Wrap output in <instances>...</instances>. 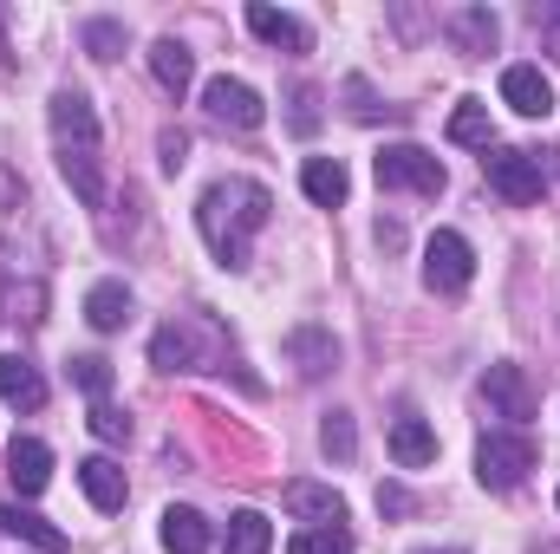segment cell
Masks as SVG:
<instances>
[{"label": "cell", "mask_w": 560, "mask_h": 554, "mask_svg": "<svg viewBox=\"0 0 560 554\" xmlns=\"http://www.w3.org/2000/svg\"><path fill=\"white\" fill-rule=\"evenodd\" d=\"M268 216H275V196L255 176H222L196 203V229H202V242H209V255L222 268H248V249L268 229Z\"/></svg>", "instance_id": "obj_1"}, {"label": "cell", "mask_w": 560, "mask_h": 554, "mask_svg": "<svg viewBox=\"0 0 560 554\" xmlns=\"http://www.w3.org/2000/svg\"><path fill=\"white\" fill-rule=\"evenodd\" d=\"M535 463H541V450H535V437H528V430H489V437L476 443V483H482V489H495V496L522 489Z\"/></svg>", "instance_id": "obj_2"}, {"label": "cell", "mask_w": 560, "mask_h": 554, "mask_svg": "<svg viewBox=\"0 0 560 554\" xmlns=\"http://www.w3.org/2000/svg\"><path fill=\"white\" fill-rule=\"evenodd\" d=\"M482 176H489V189H495L502 203H515V209L541 203V189H548L535 150H509V143H489V150H482Z\"/></svg>", "instance_id": "obj_3"}, {"label": "cell", "mask_w": 560, "mask_h": 554, "mask_svg": "<svg viewBox=\"0 0 560 554\" xmlns=\"http://www.w3.org/2000/svg\"><path fill=\"white\" fill-rule=\"evenodd\" d=\"M372 170H378L385 189H411V196H443V183H450L436 150H423V143H385L372 157Z\"/></svg>", "instance_id": "obj_4"}, {"label": "cell", "mask_w": 560, "mask_h": 554, "mask_svg": "<svg viewBox=\"0 0 560 554\" xmlns=\"http://www.w3.org/2000/svg\"><path fill=\"white\" fill-rule=\"evenodd\" d=\"M476 280V249L456 235V229H436L423 242V287L430 293H463Z\"/></svg>", "instance_id": "obj_5"}, {"label": "cell", "mask_w": 560, "mask_h": 554, "mask_svg": "<svg viewBox=\"0 0 560 554\" xmlns=\"http://www.w3.org/2000/svg\"><path fill=\"white\" fill-rule=\"evenodd\" d=\"M482 399H489V412L509 417L515 430L541 412V392H535V385H528V372H522V366H509V359H495V366L482 372Z\"/></svg>", "instance_id": "obj_6"}, {"label": "cell", "mask_w": 560, "mask_h": 554, "mask_svg": "<svg viewBox=\"0 0 560 554\" xmlns=\"http://www.w3.org/2000/svg\"><path fill=\"white\" fill-rule=\"evenodd\" d=\"M202 105H209V118L229 125V131H261V125H268L261 92L242 85V79H209V85H202Z\"/></svg>", "instance_id": "obj_7"}, {"label": "cell", "mask_w": 560, "mask_h": 554, "mask_svg": "<svg viewBox=\"0 0 560 554\" xmlns=\"http://www.w3.org/2000/svg\"><path fill=\"white\" fill-rule=\"evenodd\" d=\"M46 118H52V143H59V150H98V112H92L85 92H72V85L52 92Z\"/></svg>", "instance_id": "obj_8"}, {"label": "cell", "mask_w": 560, "mask_h": 554, "mask_svg": "<svg viewBox=\"0 0 560 554\" xmlns=\"http://www.w3.org/2000/svg\"><path fill=\"white\" fill-rule=\"evenodd\" d=\"M502 105L522 112V118H548L555 112V79L541 66H509L502 72Z\"/></svg>", "instance_id": "obj_9"}, {"label": "cell", "mask_w": 560, "mask_h": 554, "mask_svg": "<svg viewBox=\"0 0 560 554\" xmlns=\"http://www.w3.org/2000/svg\"><path fill=\"white\" fill-rule=\"evenodd\" d=\"M280 503H287V516H300L313 529H346V496L326 489V483H287Z\"/></svg>", "instance_id": "obj_10"}, {"label": "cell", "mask_w": 560, "mask_h": 554, "mask_svg": "<svg viewBox=\"0 0 560 554\" xmlns=\"http://www.w3.org/2000/svg\"><path fill=\"white\" fill-rule=\"evenodd\" d=\"M156 542H163L170 554H209V549H215V529H209V516H202V509L170 503V509H163V522H156Z\"/></svg>", "instance_id": "obj_11"}, {"label": "cell", "mask_w": 560, "mask_h": 554, "mask_svg": "<svg viewBox=\"0 0 560 554\" xmlns=\"http://www.w3.org/2000/svg\"><path fill=\"white\" fill-rule=\"evenodd\" d=\"M7 476H13L20 496H39V489L52 483V450H46L39 437H13V443H7Z\"/></svg>", "instance_id": "obj_12"}, {"label": "cell", "mask_w": 560, "mask_h": 554, "mask_svg": "<svg viewBox=\"0 0 560 554\" xmlns=\"http://www.w3.org/2000/svg\"><path fill=\"white\" fill-rule=\"evenodd\" d=\"M0 535H13V542H26V549H39V554H66V529L46 522L39 509H20V503L0 509Z\"/></svg>", "instance_id": "obj_13"}, {"label": "cell", "mask_w": 560, "mask_h": 554, "mask_svg": "<svg viewBox=\"0 0 560 554\" xmlns=\"http://www.w3.org/2000/svg\"><path fill=\"white\" fill-rule=\"evenodd\" d=\"M300 189H306V203L339 209V203L352 196V176H346V163H339V157H306V163H300Z\"/></svg>", "instance_id": "obj_14"}, {"label": "cell", "mask_w": 560, "mask_h": 554, "mask_svg": "<svg viewBox=\"0 0 560 554\" xmlns=\"http://www.w3.org/2000/svg\"><path fill=\"white\" fill-rule=\"evenodd\" d=\"M150 79H156L170 99H183V92L196 85V53H189L183 39H156V46H150Z\"/></svg>", "instance_id": "obj_15"}, {"label": "cell", "mask_w": 560, "mask_h": 554, "mask_svg": "<svg viewBox=\"0 0 560 554\" xmlns=\"http://www.w3.org/2000/svg\"><path fill=\"white\" fill-rule=\"evenodd\" d=\"M248 26H255L268 46H287V53H313V33H306V20L280 13V7H268V0H255V7H248Z\"/></svg>", "instance_id": "obj_16"}, {"label": "cell", "mask_w": 560, "mask_h": 554, "mask_svg": "<svg viewBox=\"0 0 560 554\" xmlns=\"http://www.w3.org/2000/svg\"><path fill=\"white\" fill-rule=\"evenodd\" d=\"M79 483H85L92 509H125V496H131V483H125V470L112 457H85L79 463Z\"/></svg>", "instance_id": "obj_17"}, {"label": "cell", "mask_w": 560, "mask_h": 554, "mask_svg": "<svg viewBox=\"0 0 560 554\" xmlns=\"http://www.w3.org/2000/svg\"><path fill=\"white\" fill-rule=\"evenodd\" d=\"M0 399L20 405V412H39V405H46V379H39L20 353H7V359H0Z\"/></svg>", "instance_id": "obj_18"}, {"label": "cell", "mask_w": 560, "mask_h": 554, "mask_svg": "<svg viewBox=\"0 0 560 554\" xmlns=\"http://www.w3.org/2000/svg\"><path fill=\"white\" fill-rule=\"evenodd\" d=\"M392 457H398V470L436 463V430H430L423 417H398V424H392Z\"/></svg>", "instance_id": "obj_19"}, {"label": "cell", "mask_w": 560, "mask_h": 554, "mask_svg": "<svg viewBox=\"0 0 560 554\" xmlns=\"http://www.w3.org/2000/svg\"><path fill=\"white\" fill-rule=\"evenodd\" d=\"M85 320H92L98 333H118V326L131 320V287H125V280H98V287L85 293Z\"/></svg>", "instance_id": "obj_20"}, {"label": "cell", "mask_w": 560, "mask_h": 554, "mask_svg": "<svg viewBox=\"0 0 560 554\" xmlns=\"http://www.w3.org/2000/svg\"><path fill=\"white\" fill-rule=\"evenodd\" d=\"M268 549H275V522L261 509H235L229 535H222V554H268Z\"/></svg>", "instance_id": "obj_21"}, {"label": "cell", "mask_w": 560, "mask_h": 554, "mask_svg": "<svg viewBox=\"0 0 560 554\" xmlns=\"http://www.w3.org/2000/svg\"><path fill=\"white\" fill-rule=\"evenodd\" d=\"M450 33H456V46H463V53H495L502 20H495L489 7H456V13H450Z\"/></svg>", "instance_id": "obj_22"}, {"label": "cell", "mask_w": 560, "mask_h": 554, "mask_svg": "<svg viewBox=\"0 0 560 554\" xmlns=\"http://www.w3.org/2000/svg\"><path fill=\"white\" fill-rule=\"evenodd\" d=\"M287 353L300 359V379H319V372L339 366V346H332V333H319V326H300V333L287 339Z\"/></svg>", "instance_id": "obj_23"}, {"label": "cell", "mask_w": 560, "mask_h": 554, "mask_svg": "<svg viewBox=\"0 0 560 554\" xmlns=\"http://www.w3.org/2000/svg\"><path fill=\"white\" fill-rule=\"evenodd\" d=\"M150 359H156V372H189V366H202V359H196V333L176 326V320L150 339Z\"/></svg>", "instance_id": "obj_24"}, {"label": "cell", "mask_w": 560, "mask_h": 554, "mask_svg": "<svg viewBox=\"0 0 560 554\" xmlns=\"http://www.w3.org/2000/svg\"><path fill=\"white\" fill-rule=\"evenodd\" d=\"M450 138H456V143H476V150H489V143H495L489 105H482V99H463V105L450 112Z\"/></svg>", "instance_id": "obj_25"}, {"label": "cell", "mask_w": 560, "mask_h": 554, "mask_svg": "<svg viewBox=\"0 0 560 554\" xmlns=\"http://www.w3.org/2000/svg\"><path fill=\"white\" fill-rule=\"evenodd\" d=\"M319 450H326L332 463H352V457H359V424H352V412H326V424H319Z\"/></svg>", "instance_id": "obj_26"}, {"label": "cell", "mask_w": 560, "mask_h": 554, "mask_svg": "<svg viewBox=\"0 0 560 554\" xmlns=\"http://www.w3.org/2000/svg\"><path fill=\"white\" fill-rule=\"evenodd\" d=\"M85 424H92V437H98V443H125V437H131V417L118 412L112 399H92V412H85Z\"/></svg>", "instance_id": "obj_27"}, {"label": "cell", "mask_w": 560, "mask_h": 554, "mask_svg": "<svg viewBox=\"0 0 560 554\" xmlns=\"http://www.w3.org/2000/svg\"><path fill=\"white\" fill-rule=\"evenodd\" d=\"M287 554H352V535L346 529H300Z\"/></svg>", "instance_id": "obj_28"}, {"label": "cell", "mask_w": 560, "mask_h": 554, "mask_svg": "<svg viewBox=\"0 0 560 554\" xmlns=\"http://www.w3.org/2000/svg\"><path fill=\"white\" fill-rule=\"evenodd\" d=\"M72 385H79V392H92V399H105V392H112V359L79 353V359H72Z\"/></svg>", "instance_id": "obj_29"}, {"label": "cell", "mask_w": 560, "mask_h": 554, "mask_svg": "<svg viewBox=\"0 0 560 554\" xmlns=\"http://www.w3.org/2000/svg\"><path fill=\"white\" fill-rule=\"evenodd\" d=\"M85 53L92 59H118L125 53V26L118 20H85Z\"/></svg>", "instance_id": "obj_30"}, {"label": "cell", "mask_w": 560, "mask_h": 554, "mask_svg": "<svg viewBox=\"0 0 560 554\" xmlns=\"http://www.w3.org/2000/svg\"><path fill=\"white\" fill-rule=\"evenodd\" d=\"M156 150H163V170H170V176L189 163V138H183V131H163V138H156Z\"/></svg>", "instance_id": "obj_31"}, {"label": "cell", "mask_w": 560, "mask_h": 554, "mask_svg": "<svg viewBox=\"0 0 560 554\" xmlns=\"http://www.w3.org/2000/svg\"><path fill=\"white\" fill-rule=\"evenodd\" d=\"M313 105H319V92H313V85H300V92H293V131H313V125H319V112H313Z\"/></svg>", "instance_id": "obj_32"}, {"label": "cell", "mask_w": 560, "mask_h": 554, "mask_svg": "<svg viewBox=\"0 0 560 554\" xmlns=\"http://www.w3.org/2000/svg\"><path fill=\"white\" fill-rule=\"evenodd\" d=\"M535 33H541V46L560 59V7H535Z\"/></svg>", "instance_id": "obj_33"}, {"label": "cell", "mask_w": 560, "mask_h": 554, "mask_svg": "<svg viewBox=\"0 0 560 554\" xmlns=\"http://www.w3.org/2000/svg\"><path fill=\"white\" fill-rule=\"evenodd\" d=\"M378 509H385V516H411V496H405L398 483H385V489H378Z\"/></svg>", "instance_id": "obj_34"}, {"label": "cell", "mask_w": 560, "mask_h": 554, "mask_svg": "<svg viewBox=\"0 0 560 554\" xmlns=\"http://www.w3.org/2000/svg\"><path fill=\"white\" fill-rule=\"evenodd\" d=\"M0 66H13V46H7V26H0Z\"/></svg>", "instance_id": "obj_35"}, {"label": "cell", "mask_w": 560, "mask_h": 554, "mask_svg": "<svg viewBox=\"0 0 560 554\" xmlns=\"http://www.w3.org/2000/svg\"><path fill=\"white\" fill-rule=\"evenodd\" d=\"M418 554H463V549H418Z\"/></svg>", "instance_id": "obj_36"}, {"label": "cell", "mask_w": 560, "mask_h": 554, "mask_svg": "<svg viewBox=\"0 0 560 554\" xmlns=\"http://www.w3.org/2000/svg\"><path fill=\"white\" fill-rule=\"evenodd\" d=\"M535 554H560V549H548V542H535Z\"/></svg>", "instance_id": "obj_37"}]
</instances>
